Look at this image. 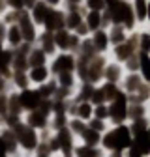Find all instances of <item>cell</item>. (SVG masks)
Returning a JSON list of instances; mask_svg holds the SVG:
<instances>
[{"instance_id":"f546056e","label":"cell","mask_w":150,"mask_h":157,"mask_svg":"<svg viewBox=\"0 0 150 157\" xmlns=\"http://www.w3.org/2000/svg\"><path fill=\"white\" fill-rule=\"evenodd\" d=\"M49 2H51V4H54V2H56V0H49Z\"/></svg>"},{"instance_id":"8992f818","label":"cell","mask_w":150,"mask_h":157,"mask_svg":"<svg viewBox=\"0 0 150 157\" xmlns=\"http://www.w3.org/2000/svg\"><path fill=\"white\" fill-rule=\"evenodd\" d=\"M45 77H47V71H45L43 67H36V69L32 71V78H34V81H43Z\"/></svg>"},{"instance_id":"e0dca14e","label":"cell","mask_w":150,"mask_h":157,"mask_svg":"<svg viewBox=\"0 0 150 157\" xmlns=\"http://www.w3.org/2000/svg\"><path fill=\"white\" fill-rule=\"evenodd\" d=\"M101 94L107 95V97H112V95H115V86H107V88H103Z\"/></svg>"},{"instance_id":"44dd1931","label":"cell","mask_w":150,"mask_h":157,"mask_svg":"<svg viewBox=\"0 0 150 157\" xmlns=\"http://www.w3.org/2000/svg\"><path fill=\"white\" fill-rule=\"evenodd\" d=\"M129 54V51H128V47H118V56H128Z\"/></svg>"},{"instance_id":"484cf974","label":"cell","mask_w":150,"mask_h":157,"mask_svg":"<svg viewBox=\"0 0 150 157\" xmlns=\"http://www.w3.org/2000/svg\"><path fill=\"white\" fill-rule=\"evenodd\" d=\"M11 6L19 8V6H23V2H21V0H11Z\"/></svg>"},{"instance_id":"ba28073f","label":"cell","mask_w":150,"mask_h":157,"mask_svg":"<svg viewBox=\"0 0 150 157\" xmlns=\"http://www.w3.org/2000/svg\"><path fill=\"white\" fill-rule=\"evenodd\" d=\"M85 140H86L88 144H96V142H98L96 131H85Z\"/></svg>"},{"instance_id":"30bf717a","label":"cell","mask_w":150,"mask_h":157,"mask_svg":"<svg viewBox=\"0 0 150 157\" xmlns=\"http://www.w3.org/2000/svg\"><path fill=\"white\" fill-rule=\"evenodd\" d=\"M105 43H107L105 34H98L96 36V45H98V49H105Z\"/></svg>"},{"instance_id":"4fadbf2b","label":"cell","mask_w":150,"mask_h":157,"mask_svg":"<svg viewBox=\"0 0 150 157\" xmlns=\"http://www.w3.org/2000/svg\"><path fill=\"white\" fill-rule=\"evenodd\" d=\"M11 36H10V39H11V43H17L19 39H21V36H19V30L17 28H11V32H10Z\"/></svg>"},{"instance_id":"cb8c5ba5","label":"cell","mask_w":150,"mask_h":157,"mask_svg":"<svg viewBox=\"0 0 150 157\" xmlns=\"http://www.w3.org/2000/svg\"><path fill=\"white\" fill-rule=\"evenodd\" d=\"M32 60H34L36 64H41V54H40V52H38V54H34V56H32Z\"/></svg>"},{"instance_id":"7c38bea8","label":"cell","mask_w":150,"mask_h":157,"mask_svg":"<svg viewBox=\"0 0 150 157\" xmlns=\"http://www.w3.org/2000/svg\"><path fill=\"white\" fill-rule=\"evenodd\" d=\"M137 11H139V17L141 19L146 15V11H144V0H137Z\"/></svg>"},{"instance_id":"ffe728a7","label":"cell","mask_w":150,"mask_h":157,"mask_svg":"<svg viewBox=\"0 0 150 157\" xmlns=\"http://www.w3.org/2000/svg\"><path fill=\"white\" fill-rule=\"evenodd\" d=\"M36 17H38V21H41V17H43V6H38L36 8Z\"/></svg>"},{"instance_id":"6da1fadb","label":"cell","mask_w":150,"mask_h":157,"mask_svg":"<svg viewBox=\"0 0 150 157\" xmlns=\"http://www.w3.org/2000/svg\"><path fill=\"white\" fill-rule=\"evenodd\" d=\"M128 144H129V133L126 127L116 129L115 133L107 135V139H105V146H109V148H124Z\"/></svg>"},{"instance_id":"7a4b0ae2","label":"cell","mask_w":150,"mask_h":157,"mask_svg":"<svg viewBox=\"0 0 150 157\" xmlns=\"http://www.w3.org/2000/svg\"><path fill=\"white\" fill-rule=\"evenodd\" d=\"M112 118H115V120L118 122V120H122V118L126 116V101H124V97L120 95V99L115 103V107H112Z\"/></svg>"},{"instance_id":"d4e9b609","label":"cell","mask_w":150,"mask_h":157,"mask_svg":"<svg viewBox=\"0 0 150 157\" xmlns=\"http://www.w3.org/2000/svg\"><path fill=\"white\" fill-rule=\"evenodd\" d=\"M131 157H141V151L137 148H133V150H131Z\"/></svg>"},{"instance_id":"7402d4cb","label":"cell","mask_w":150,"mask_h":157,"mask_svg":"<svg viewBox=\"0 0 150 157\" xmlns=\"http://www.w3.org/2000/svg\"><path fill=\"white\" fill-rule=\"evenodd\" d=\"M62 82H64V84H69V82H71V77H69L68 73H64V75H62Z\"/></svg>"},{"instance_id":"603a6c76","label":"cell","mask_w":150,"mask_h":157,"mask_svg":"<svg viewBox=\"0 0 150 157\" xmlns=\"http://www.w3.org/2000/svg\"><path fill=\"white\" fill-rule=\"evenodd\" d=\"M96 114H98V118H103V116H105V114H107V110H105V109H103V107H100V109H98V112H96Z\"/></svg>"},{"instance_id":"52a82bcc","label":"cell","mask_w":150,"mask_h":157,"mask_svg":"<svg viewBox=\"0 0 150 157\" xmlns=\"http://www.w3.org/2000/svg\"><path fill=\"white\" fill-rule=\"evenodd\" d=\"M98 25H100V15L94 11V13H90V17H88V26H90V28H98Z\"/></svg>"},{"instance_id":"4316f807","label":"cell","mask_w":150,"mask_h":157,"mask_svg":"<svg viewBox=\"0 0 150 157\" xmlns=\"http://www.w3.org/2000/svg\"><path fill=\"white\" fill-rule=\"evenodd\" d=\"M73 129H75V131H83V127H81L79 122H75V124H73Z\"/></svg>"},{"instance_id":"3957f363","label":"cell","mask_w":150,"mask_h":157,"mask_svg":"<svg viewBox=\"0 0 150 157\" xmlns=\"http://www.w3.org/2000/svg\"><path fill=\"white\" fill-rule=\"evenodd\" d=\"M71 67H73V60L69 56H62V58L56 60V69L58 71H69Z\"/></svg>"},{"instance_id":"83f0119b","label":"cell","mask_w":150,"mask_h":157,"mask_svg":"<svg viewBox=\"0 0 150 157\" xmlns=\"http://www.w3.org/2000/svg\"><path fill=\"white\" fill-rule=\"evenodd\" d=\"M0 157H6V155H4V142H2V140H0Z\"/></svg>"},{"instance_id":"ac0fdd59","label":"cell","mask_w":150,"mask_h":157,"mask_svg":"<svg viewBox=\"0 0 150 157\" xmlns=\"http://www.w3.org/2000/svg\"><path fill=\"white\" fill-rule=\"evenodd\" d=\"M79 155H81V157H92V155H94V151H92V150H88V148H83V150H79Z\"/></svg>"},{"instance_id":"f1b7e54d","label":"cell","mask_w":150,"mask_h":157,"mask_svg":"<svg viewBox=\"0 0 150 157\" xmlns=\"http://www.w3.org/2000/svg\"><path fill=\"white\" fill-rule=\"evenodd\" d=\"M94 129H101V122H100V120L94 122Z\"/></svg>"},{"instance_id":"2e32d148","label":"cell","mask_w":150,"mask_h":157,"mask_svg":"<svg viewBox=\"0 0 150 157\" xmlns=\"http://www.w3.org/2000/svg\"><path fill=\"white\" fill-rule=\"evenodd\" d=\"M32 124H34V125H43V118H41L40 114H34V116H32Z\"/></svg>"},{"instance_id":"9c48e42d","label":"cell","mask_w":150,"mask_h":157,"mask_svg":"<svg viewBox=\"0 0 150 157\" xmlns=\"http://www.w3.org/2000/svg\"><path fill=\"white\" fill-rule=\"evenodd\" d=\"M23 32H25V37L26 39H32L34 37V30H32V26L26 21H23Z\"/></svg>"},{"instance_id":"d6986e66","label":"cell","mask_w":150,"mask_h":157,"mask_svg":"<svg viewBox=\"0 0 150 157\" xmlns=\"http://www.w3.org/2000/svg\"><path fill=\"white\" fill-rule=\"evenodd\" d=\"M77 25H79V17H77V13H73L69 17V26H77Z\"/></svg>"},{"instance_id":"5b68a950","label":"cell","mask_w":150,"mask_h":157,"mask_svg":"<svg viewBox=\"0 0 150 157\" xmlns=\"http://www.w3.org/2000/svg\"><path fill=\"white\" fill-rule=\"evenodd\" d=\"M23 144L26 148H34L36 146V136L32 131H23Z\"/></svg>"},{"instance_id":"9a60e30c","label":"cell","mask_w":150,"mask_h":157,"mask_svg":"<svg viewBox=\"0 0 150 157\" xmlns=\"http://www.w3.org/2000/svg\"><path fill=\"white\" fill-rule=\"evenodd\" d=\"M88 6L94 8V10H98V8L103 6V0H88Z\"/></svg>"},{"instance_id":"8fae6325","label":"cell","mask_w":150,"mask_h":157,"mask_svg":"<svg viewBox=\"0 0 150 157\" xmlns=\"http://www.w3.org/2000/svg\"><path fill=\"white\" fill-rule=\"evenodd\" d=\"M56 43L66 45V43H68V34H66V32H58V36H56Z\"/></svg>"},{"instance_id":"277c9868","label":"cell","mask_w":150,"mask_h":157,"mask_svg":"<svg viewBox=\"0 0 150 157\" xmlns=\"http://www.w3.org/2000/svg\"><path fill=\"white\" fill-rule=\"evenodd\" d=\"M21 101H23V105H26V107H34V105L38 103V95H36V92H25L23 97H21Z\"/></svg>"},{"instance_id":"5bb4252c","label":"cell","mask_w":150,"mask_h":157,"mask_svg":"<svg viewBox=\"0 0 150 157\" xmlns=\"http://www.w3.org/2000/svg\"><path fill=\"white\" fill-rule=\"evenodd\" d=\"M79 114H81L83 118H88V116H90V107H88V105H81Z\"/></svg>"}]
</instances>
